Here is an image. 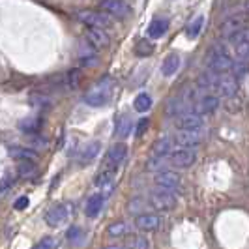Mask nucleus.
<instances>
[{"instance_id": "1", "label": "nucleus", "mask_w": 249, "mask_h": 249, "mask_svg": "<svg viewBox=\"0 0 249 249\" xmlns=\"http://www.w3.org/2000/svg\"><path fill=\"white\" fill-rule=\"evenodd\" d=\"M112 90H114V79H112L111 75H105L88 90L83 100L90 107H103V105H107L111 101Z\"/></svg>"}, {"instance_id": "2", "label": "nucleus", "mask_w": 249, "mask_h": 249, "mask_svg": "<svg viewBox=\"0 0 249 249\" xmlns=\"http://www.w3.org/2000/svg\"><path fill=\"white\" fill-rule=\"evenodd\" d=\"M232 58H231V54L227 53L225 49V45L221 43H215L210 47V51L206 53V56H204V64H206V68L213 71V73H229L231 71V68H232Z\"/></svg>"}, {"instance_id": "3", "label": "nucleus", "mask_w": 249, "mask_h": 249, "mask_svg": "<svg viewBox=\"0 0 249 249\" xmlns=\"http://www.w3.org/2000/svg\"><path fill=\"white\" fill-rule=\"evenodd\" d=\"M248 25H249V12L232 13V15H229L223 23H221L219 32H221V36H223L227 41H231L236 34L244 32V30L248 28Z\"/></svg>"}, {"instance_id": "4", "label": "nucleus", "mask_w": 249, "mask_h": 249, "mask_svg": "<svg viewBox=\"0 0 249 249\" xmlns=\"http://www.w3.org/2000/svg\"><path fill=\"white\" fill-rule=\"evenodd\" d=\"M77 19L87 25L88 28H111V15L103 12H92V10H83L77 13Z\"/></svg>"}, {"instance_id": "5", "label": "nucleus", "mask_w": 249, "mask_h": 249, "mask_svg": "<svg viewBox=\"0 0 249 249\" xmlns=\"http://www.w3.org/2000/svg\"><path fill=\"white\" fill-rule=\"evenodd\" d=\"M167 160L171 161L173 167L187 169V167H191L193 163L197 161V152H195V148H184V146H180V148L169 152Z\"/></svg>"}, {"instance_id": "6", "label": "nucleus", "mask_w": 249, "mask_h": 249, "mask_svg": "<svg viewBox=\"0 0 249 249\" xmlns=\"http://www.w3.org/2000/svg\"><path fill=\"white\" fill-rule=\"evenodd\" d=\"M204 139V131L202 127H197V129H178V133L175 135V141L178 146H184V148H195L199 146Z\"/></svg>"}, {"instance_id": "7", "label": "nucleus", "mask_w": 249, "mask_h": 249, "mask_svg": "<svg viewBox=\"0 0 249 249\" xmlns=\"http://www.w3.org/2000/svg\"><path fill=\"white\" fill-rule=\"evenodd\" d=\"M71 212H73L71 202L56 204V206H53L49 212H47L45 221H47V225H51V227H60V225H64L71 217Z\"/></svg>"}, {"instance_id": "8", "label": "nucleus", "mask_w": 249, "mask_h": 249, "mask_svg": "<svg viewBox=\"0 0 249 249\" xmlns=\"http://www.w3.org/2000/svg\"><path fill=\"white\" fill-rule=\"evenodd\" d=\"M176 195L171 193V191H165V189H158L150 195V206L156 208V210H161V212H167V210H173L176 206Z\"/></svg>"}, {"instance_id": "9", "label": "nucleus", "mask_w": 249, "mask_h": 249, "mask_svg": "<svg viewBox=\"0 0 249 249\" xmlns=\"http://www.w3.org/2000/svg\"><path fill=\"white\" fill-rule=\"evenodd\" d=\"M156 184L160 189H165V191H171V193H176L180 186H182V180H180V175L175 173V171H160L156 175Z\"/></svg>"}, {"instance_id": "10", "label": "nucleus", "mask_w": 249, "mask_h": 249, "mask_svg": "<svg viewBox=\"0 0 249 249\" xmlns=\"http://www.w3.org/2000/svg\"><path fill=\"white\" fill-rule=\"evenodd\" d=\"M127 156V146L124 142H116L112 144L109 152H107V158H105V163H103V169L107 171H116V167L125 160Z\"/></svg>"}, {"instance_id": "11", "label": "nucleus", "mask_w": 249, "mask_h": 249, "mask_svg": "<svg viewBox=\"0 0 249 249\" xmlns=\"http://www.w3.org/2000/svg\"><path fill=\"white\" fill-rule=\"evenodd\" d=\"M175 124L178 129H197L204 125V116L195 111H184L176 116Z\"/></svg>"}, {"instance_id": "12", "label": "nucleus", "mask_w": 249, "mask_h": 249, "mask_svg": "<svg viewBox=\"0 0 249 249\" xmlns=\"http://www.w3.org/2000/svg\"><path fill=\"white\" fill-rule=\"evenodd\" d=\"M219 103H221L219 96H215V94H206V96H202V98H199V100L193 103V109H191V111L206 116V114H212V112L217 111V109H219Z\"/></svg>"}, {"instance_id": "13", "label": "nucleus", "mask_w": 249, "mask_h": 249, "mask_svg": "<svg viewBox=\"0 0 249 249\" xmlns=\"http://www.w3.org/2000/svg\"><path fill=\"white\" fill-rule=\"evenodd\" d=\"M215 92L223 98H234L238 94V79L234 75H227L223 73L217 81V87H215Z\"/></svg>"}, {"instance_id": "14", "label": "nucleus", "mask_w": 249, "mask_h": 249, "mask_svg": "<svg viewBox=\"0 0 249 249\" xmlns=\"http://www.w3.org/2000/svg\"><path fill=\"white\" fill-rule=\"evenodd\" d=\"M101 10L116 19H125L129 15V6L124 0H101Z\"/></svg>"}, {"instance_id": "15", "label": "nucleus", "mask_w": 249, "mask_h": 249, "mask_svg": "<svg viewBox=\"0 0 249 249\" xmlns=\"http://www.w3.org/2000/svg\"><path fill=\"white\" fill-rule=\"evenodd\" d=\"M160 225H161V217L158 213H137V217H135V227L142 232L158 231Z\"/></svg>"}, {"instance_id": "16", "label": "nucleus", "mask_w": 249, "mask_h": 249, "mask_svg": "<svg viewBox=\"0 0 249 249\" xmlns=\"http://www.w3.org/2000/svg\"><path fill=\"white\" fill-rule=\"evenodd\" d=\"M87 41L94 49H105L111 43V37L105 32V28H88L87 30Z\"/></svg>"}, {"instance_id": "17", "label": "nucleus", "mask_w": 249, "mask_h": 249, "mask_svg": "<svg viewBox=\"0 0 249 249\" xmlns=\"http://www.w3.org/2000/svg\"><path fill=\"white\" fill-rule=\"evenodd\" d=\"M219 73H213V71H204L202 75H199L197 79V88L202 90V92H215V87H217V81H219Z\"/></svg>"}, {"instance_id": "18", "label": "nucleus", "mask_w": 249, "mask_h": 249, "mask_svg": "<svg viewBox=\"0 0 249 249\" xmlns=\"http://www.w3.org/2000/svg\"><path fill=\"white\" fill-rule=\"evenodd\" d=\"M41 125H43L41 116H28V118H23L19 122V129L23 133H28V135H36L37 131L41 129Z\"/></svg>"}, {"instance_id": "19", "label": "nucleus", "mask_w": 249, "mask_h": 249, "mask_svg": "<svg viewBox=\"0 0 249 249\" xmlns=\"http://www.w3.org/2000/svg\"><path fill=\"white\" fill-rule=\"evenodd\" d=\"M79 60H81V66H96V64H98L96 49H94L88 41L79 47Z\"/></svg>"}, {"instance_id": "20", "label": "nucleus", "mask_w": 249, "mask_h": 249, "mask_svg": "<svg viewBox=\"0 0 249 249\" xmlns=\"http://www.w3.org/2000/svg\"><path fill=\"white\" fill-rule=\"evenodd\" d=\"M167 30H169V19L158 17V19H154L148 25V36L154 37V39H160V37L165 36Z\"/></svg>"}, {"instance_id": "21", "label": "nucleus", "mask_w": 249, "mask_h": 249, "mask_svg": "<svg viewBox=\"0 0 249 249\" xmlns=\"http://www.w3.org/2000/svg\"><path fill=\"white\" fill-rule=\"evenodd\" d=\"M101 150V144L98 142V141H92V142H88L85 148L79 152V163H90L98 154H100Z\"/></svg>"}, {"instance_id": "22", "label": "nucleus", "mask_w": 249, "mask_h": 249, "mask_svg": "<svg viewBox=\"0 0 249 249\" xmlns=\"http://www.w3.org/2000/svg\"><path fill=\"white\" fill-rule=\"evenodd\" d=\"M103 204H105V195H101V193L92 195L87 202V215L88 217H98L100 212H101V208H103Z\"/></svg>"}, {"instance_id": "23", "label": "nucleus", "mask_w": 249, "mask_h": 249, "mask_svg": "<svg viewBox=\"0 0 249 249\" xmlns=\"http://www.w3.org/2000/svg\"><path fill=\"white\" fill-rule=\"evenodd\" d=\"M8 154L13 160H36L37 152L34 148H26V146H8Z\"/></svg>"}, {"instance_id": "24", "label": "nucleus", "mask_w": 249, "mask_h": 249, "mask_svg": "<svg viewBox=\"0 0 249 249\" xmlns=\"http://www.w3.org/2000/svg\"><path fill=\"white\" fill-rule=\"evenodd\" d=\"M178 68H180V56L178 54H169L161 64V73L165 77H171V75H175L178 71Z\"/></svg>"}, {"instance_id": "25", "label": "nucleus", "mask_w": 249, "mask_h": 249, "mask_svg": "<svg viewBox=\"0 0 249 249\" xmlns=\"http://www.w3.org/2000/svg\"><path fill=\"white\" fill-rule=\"evenodd\" d=\"M37 165L34 163V160H23L21 165H19V176L21 178H36L37 176Z\"/></svg>"}, {"instance_id": "26", "label": "nucleus", "mask_w": 249, "mask_h": 249, "mask_svg": "<svg viewBox=\"0 0 249 249\" xmlns=\"http://www.w3.org/2000/svg\"><path fill=\"white\" fill-rule=\"evenodd\" d=\"M66 240H68L71 246H83L87 236H85V231H83V229H79V227H70L68 232H66Z\"/></svg>"}, {"instance_id": "27", "label": "nucleus", "mask_w": 249, "mask_h": 249, "mask_svg": "<svg viewBox=\"0 0 249 249\" xmlns=\"http://www.w3.org/2000/svg\"><path fill=\"white\" fill-rule=\"evenodd\" d=\"M131 127H133V120L129 116H120L118 122H116V135L120 139H125L131 133Z\"/></svg>"}, {"instance_id": "28", "label": "nucleus", "mask_w": 249, "mask_h": 249, "mask_svg": "<svg viewBox=\"0 0 249 249\" xmlns=\"http://www.w3.org/2000/svg\"><path fill=\"white\" fill-rule=\"evenodd\" d=\"M186 101H184V98L182 96H176V98H173V100H169V103H167V114H171V116H178L180 112L186 111Z\"/></svg>"}, {"instance_id": "29", "label": "nucleus", "mask_w": 249, "mask_h": 249, "mask_svg": "<svg viewBox=\"0 0 249 249\" xmlns=\"http://www.w3.org/2000/svg\"><path fill=\"white\" fill-rule=\"evenodd\" d=\"M173 139L171 137H161L160 141H156V144H154V156H169V152H171V146H173Z\"/></svg>"}, {"instance_id": "30", "label": "nucleus", "mask_w": 249, "mask_h": 249, "mask_svg": "<svg viewBox=\"0 0 249 249\" xmlns=\"http://www.w3.org/2000/svg\"><path fill=\"white\" fill-rule=\"evenodd\" d=\"M127 232H129V225L125 223V221H116V223H112L107 227V234L111 238L125 236Z\"/></svg>"}, {"instance_id": "31", "label": "nucleus", "mask_w": 249, "mask_h": 249, "mask_svg": "<svg viewBox=\"0 0 249 249\" xmlns=\"http://www.w3.org/2000/svg\"><path fill=\"white\" fill-rule=\"evenodd\" d=\"M125 249H150L148 238L141 236V234H133V236L127 238Z\"/></svg>"}, {"instance_id": "32", "label": "nucleus", "mask_w": 249, "mask_h": 249, "mask_svg": "<svg viewBox=\"0 0 249 249\" xmlns=\"http://www.w3.org/2000/svg\"><path fill=\"white\" fill-rule=\"evenodd\" d=\"M231 71H232V75H234L236 79L244 77V75H248L249 73V60L248 58H238V60H234V62H232V68H231Z\"/></svg>"}, {"instance_id": "33", "label": "nucleus", "mask_w": 249, "mask_h": 249, "mask_svg": "<svg viewBox=\"0 0 249 249\" xmlns=\"http://www.w3.org/2000/svg\"><path fill=\"white\" fill-rule=\"evenodd\" d=\"M133 107H135V111L139 112H146L150 111V107H152V98H150L148 94H139L135 101H133Z\"/></svg>"}, {"instance_id": "34", "label": "nucleus", "mask_w": 249, "mask_h": 249, "mask_svg": "<svg viewBox=\"0 0 249 249\" xmlns=\"http://www.w3.org/2000/svg\"><path fill=\"white\" fill-rule=\"evenodd\" d=\"M202 25H204V15H199L191 25L187 26V30H186V34L189 39H195V37L200 34V30H202Z\"/></svg>"}, {"instance_id": "35", "label": "nucleus", "mask_w": 249, "mask_h": 249, "mask_svg": "<svg viewBox=\"0 0 249 249\" xmlns=\"http://www.w3.org/2000/svg\"><path fill=\"white\" fill-rule=\"evenodd\" d=\"M28 101H30V105L36 107V109H45V107L51 105V100L45 94H32V96L28 98Z\"/></svg>"}, {"instance_id": "36", "label": "nucleus", "mask_w": 249, "mask_h": 249, "mask_svg": "<svg viewBox=\"0 0 249 249\" xmlns=\"http://www.w3.org/2000/svg\"><path fill=\"white\" fill-rule=\"evenodd\" d=\"M81 83V70H70L66 75V87L70 90H75Z\"/></svg>"}, {"instance_id": "37", "label": "nucleus", "mask_w": 249, "mask_h": 249, "mask_svg": "<svg viewBox=\"0 0 249 249\" xmlns=\"http://www.w3.org/2000/svg\"><path fill=\"white\" fill-rule=\"evenodd\" d=\"M152 53H154V45L150 43L148 39H141L135 45V54L137 56H150Z\"/></svg>"}, {"instance_id": "38", "label": "nucleus", "mask_w": 249, "mask_h": 249, "mask_svg": "<svg viewBox=\"0 0 249 249\" xmlns=\"http://www.w3.org/2000/svg\"><path fill=\"white\" fill-rule=\"evenodd\" d=\"M114 175V171H107V169H103L100 175L94 178V186H109L111 184V178Z\"/></svg>"}, {"instance_id": "39", "label": "nucleus", "mask_w": 249, "mask_h": 249, "mask_svg": "<svg viewBox=\"0 0 249 249\" xmlns=\"http://www.w3.org/2000/svg\"><path fill=\"white\" fill-rule=\"evenodd\" d=\"M163 161H165V156H154V154H152V158H150L148 163H146V169H148V171H161Z\"/></svg>"}, {"instance_id": "40", "label": "nucleus", "mask_w": 249, "mask_h": 249, "mask_svg": "<svg viewBox=\"0 0 249 249\" xmlns=\"http://www.w3.org/2000/svg\"><path fill=\"white\" fill-rule=\"evenodd\" d=\"M32 249H56V240L51 236H45L43 240H39Z\"/></svg>"}, {"instance_id": "41", "label": "nucleus", "mask_w": 249, "mask_h": 249, "mask_svg": "<svg viewBox=\"0 0 249 249\" xmlns=\"http://www.w3.org/2000/svg\"><path fill=\"white\" fill-rule=\"evenodd\" d=\"M13 184H15V178H13L12 175H6L2 180H0V193H6Z\"/></svg>"}, {"instance_id": "42", "label": "nucleus", "mask_w": 249, "mask_h": 249, "mask_svg": "<svg viewBox=\"0 0 249 249\" xmlns=\"http://www.w3.org/2000/svg\"><path fill=\"white\" fill-rule=\"evenodd\" d=\"M148 124H150L148 118H141L137 124V129H135V135H137V137H142V135L146 133V129H148Z\"/></svg>"}, {"instance_id": "43", "label": "nucleus", "mask_w": 249, "mask_h": 249, "mask_svg": "<svg viewBox=\"0 0 249 249\" xmlns=\"http://www.w3.org/2000/svg\"><path fill=\"white\" fill-rule=\"evenodd\" d=\"M26 206H28V197H25V195L15 200V210H25Z\"/></svg>"}, {"instance_id": "44", "label": "nucleus", "mask_w": 249, "mask_h": 249, "mask_svg": "<svg viewBox=\"0 0 249 249\" xmlns=\"http://www.w3.org/2000/svg\"><path fill=\"white\" fill-rule=\"evenodd\" d=\"M105 249H125V248H120V246H109V248H105Z\"/></svg>"}]
</instances>
